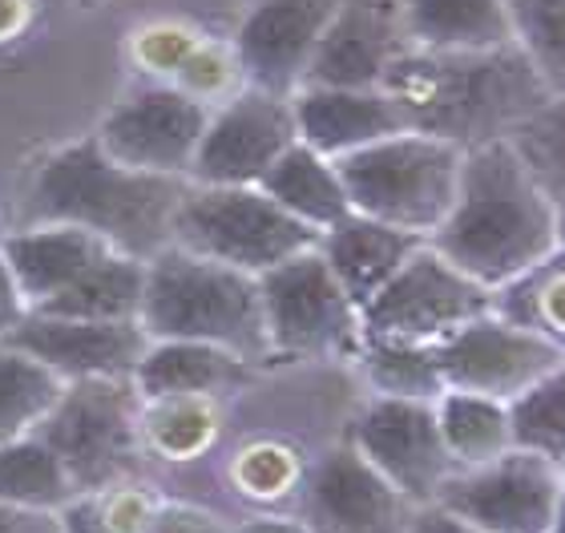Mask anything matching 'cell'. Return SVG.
Listing matches in <instances>:
<instances>
[{
  "mask_svg": "<svg viewBox=\"0 0 565 533\" xmlns=\"http://www.w3.org/2000/svg\"><path fill=\"white\" fill-rule=\"evenodd\" d=\"M0 250H4L12 275H17V284H21L29 311L49 303L53 296H61L102 255H109V247L97 235L65 223H33L29 231L4 235L0 238Z\"/></svg>",
  "mask_w": 565,
  "mask_h": 533,
  "instance_id": "cell-21",
  "label": "cell"
},
{
  "mask_svg": "<svg viewBox=\"0 0 565 533\" xmlns=\"http://www.w3.org/2000/svg\"><path fill=\"white\" fill-rule=\"evenodd\" d=\"M509 425H513V445L565 465V355L533 388L509 401Z\"/></svg>",
  "mask_w": 565,
  "mask_h": 533,
  "instance_id": "cell-30",
  "label": "cell"
},
{
  "mask_svg": "<svg viewBox=\"0 0 565 533\" xmlns=\"http://www.w3.org/2000/svg\"><path fill=\"white\" fill-rule=\"evenodd\" d=\"M428 238L396 231L388 223H376L367 214H343L340 223L328 226L319 235V255L328 259L331 275L352 296L355 308H364L404 263L413 259V250L424 247Z\"/></svg>",
  "mask_w": 565,
  "mask_h": 533,
  "instance_id": "cell-20",
  "label": "cell"
},
{
  "mask_svg": "<svg viewBox=\"0 0 565 533\" xmlns=\"http://www.w3.org/2000/svg\"><path fill=\"white\" fill-rule=\"evenodd\" d=\"M199 41H202L199 33H186V29H178V24H158V29L138 33V41H134V57H138L150 73H170V77H174L178 65L186 61V53L199 45Z\"/></svg>",
  "mask_w": 565,
  "mask_h": 533,
  "instance_id": "cell-36",
  "label": "cell"
},
{
  "mask_svg": "<svg viewBox=\"0 0 565 533\" xmlns=\"http://www.w3.org/2000/svg\"><path fill=\"white\" fill-rule=\"evenodd\" d=\"M243 360L214 344L194 340H150L134 367V388L141 401H170V396H211L235 384Z\"/></svg>",
  "mask_w": 565,
  "mask_h": 533,
  "instance_id": "cell-23",
  "label": "cell"
},
{
  "mask_svg": "<svg viewBox=\"0 0 565 533\" xmlns=\"http://www.w3.org/2000/svg\"><path fill=\"white\" fill-rule=\"evenodd\" d=\"M367 384L376 396H401V401H436L445 392V376L436 364L433 344H392V340H367L364 352Z\"/></svg>",
  "mask_w": 565,
  "mask_h": 533,
  "instance_id": "cell-29",
  "label": "cell"
},
{
  "mask_svg": "<svg viewBox=\"0 0 565 533\" xmlns=\"http://www.w3.org/2000/svg\"><path fill=\"white\" fill-rule=\"evenodd\" d=\"M141 291H146V263L134 259V255L109 250L82 279H73L61 296H53L49 303H41L33 311L65 316V320H102V323L138 320Z\"/></svg>",
  "mask_w": 565,
  "mask_h": 533,
  "instance_id": "cell-25",
  "label": "cell"
},
{
  "mask_svg": "<svg viewBox=\"0 0 565 533\" xmlns=\"http://www.w3.org/2000/svg\"><path fill=\"white\" fill-rule=\"evenodd\" d=\"M428 243L497 296L557 259V202L513 138H489L465 150L452 211Z\"/></svg>",
  "mask_w": 565,
  "mask_h": 533,
  "instance_id": "cell-1",
  "label": "cell"
},
{
  "mask_svg": "<svg viewBox=\"0 0 565 533\" xmlns=\"http://www.w3.org/2000/svg\"><path fill=\"white\" fill-rule=\"evenodd\" d=\"M158 416L166 425H153V440L174 457L199 452L206 437L214 433V416L206 408V396H170V401H153Z\"/></svg>",
  "mask_w": 565,
  "mask_h": 533,
  "instance_id": "cell-35",
  "label": "cell"
},
{
  "mask_svg": "<svg viewBox=\"0 0 565 533\" xmlns=\"http://www.w3.org/2000/svg\"><path fill=\"white\" fill-rule=\"evenodd\" d=\"M24 21H29V0H0V41L21 33Z\"/></svg>",
  "mask_w": 565,
  "mask_h": 533,
  "instance_id": "cell-42",
  "label": "cell"
},
{
  "mask_svg": "<svg viewBox=\"0 0 565 533\" xmlns=\"http://www.w3.org/2000/svg\"><path fill=\"white\" fill-rule=\"evenodd\" d=\"M493 303L497 296L489 287L452 267L433 243H424L360 308V320H364V340L440 344L469 320L493 311Z\"/></svg>",
  "mask_w": 565,
  "mask_h": 533,
  "instance_id": "cell-9",
  "label": "cell"
},
{
  "mask_svg": "<svg viewBox=\"0 0 565 533\" xmlns=\"http://www.w3.org/2000/svg\"><path fill=\"white\" fill-rule=\"evenodd\" d=\"M138 388L134 380H73L36 437L70 469L77 493H102L138 461Z\"/></svg>",
  "mask_w": 565,
  "mask_h": 533,
  "instance_id": "cell-8",
  "label": "cell"
},
{
  "mask_svg": "<svg viewBox=\"0 0 565 533\" xmlns=\"http://www.w3.org/2000/svg\"><path fill=\"white\" fill-rule=\"evenodd\" d=\"M170 85H178L182 94L199 97V102H206V106L214 109L218 102L238 94L247 82H243L235 49H218V45H211V41H199V45L186 53V61L178 65L174 82Z\"/></svg>",
  "mask_w": 565,
  "mask_h": 533,
  "instance_id": "cell-34",
  "label": "cell"
},
{
  "mask_svg": "<svg viewBox=\"0 0 565 533\" xmlns=\"http://www.w3.org/2000/svg\"><path fill=\"white\" fill-rule=\"evenodd\" d=\"M235 533H311L303 522H291V518H250Z\"/></svg>",
  "mask_w": 565,
  "mask_h": 533,
  "instance_id": "cell-43",
  "label": "cell"
},
{
  "mask_svg": "<svg viewBox=\"0 0 565 533\" xmlns=\"http://www.w3.org/2000/svg\"><path fill=\"white\" fill-rule=\"evenodd\" d=\"M65 380L29 352L0 340V445L36 433L61 401Z\"/></svg>",
  "mask_w": 565,
  "mask_h": 533,
  "instance_id": "cell-28",
  "label": "cell"
},
{
  "mask_svg": "<svg viewBox=\"0 0 565 533\" xmlns=\"http://www.w3.org/2000/svg\"><path fill=\"white\" fill-rule=\"evenodd\" d=\"M562 489L565 465L513 445L493 461L457 469L436 493V505L484 533H550Z\"/></svg>",
  "mask_w": 565,
  "mask_h": 533,
  "instance_id": "cell-10",
  "label": "cell"
},
{
  "mask_svg": "<svg viewBox=\"0 0 565 533\" xmlns=\"http://www.w3.org/2000/svg\"><path fill=\"white\" fill-rule=\"evenodd\" d=\"M408 41L401 24V0H340L319 36L303 85L335 89H380Z\"/></svg>",
  "mask_w": 565,
  "mask_h": 533,
  "instance_id": "cell-18",
  "label": "cell"
},
{
  "mask_svg": "<svg viewBox=\"0 0 565 533\" xmlns=\"http://www.w3.org/2000/svg\"><path fill=\"white\" fill-rule=\"evenodd\" d=\"M73 498L77 489L70 481V469L36 433L0 445V501L4 505L57 513Z\"/></svg>",
  "mask_w": 565,
  "mask_h": 533,
  "instance_id": "cell-27",
  "label": "cell"
},
{
  "mask_svg": "<svg viewBox=\"0 0 565 533\" xmlns=\"http://www.w3.org/2000/svg\"><path fill=\"white\" fill-rule=\"evenodd\" d=\"M352 445L413 505H433L448 477L457 473V461L448 457L436 425L433 401L376 396L355 416Z\"/></svg>",
  "mask_w": 565,
  "mask_h": 533,
  "instance_id": "cell-14",
  "label": "cell"
},
{
  "mask_svg": "<svg viewBox=\"0 0 565 533\" xmlns=\"http://www.w3.org/2000/svg\"><path fill=\"white\" fill-rule=\"evenodd\" d=\"M557 259H565V202L557 206Z\"/></svg>",
  "mask_w": 565,
  "mask_h": 533,
  "instance_id": "cell-44",
  "label": "cell"
},
{
  "mask_svg": "<svg viewBox=\"0 0 565 533\" xmlns=\"http://www.w3.org/2000/svg\"><path fill=\"white\" fill-rule=\"evenodd\" d=\"M24 316H29V303H24L21 284H17L9 259H4V250H0V340H4Z\"/></svg>",
  "mask_w": 565,
  "mask_h": 533,
  "instance_id": "cell-39",
  "label": "cell"
},
{
  "mask_svg": "<svg viewBox=\"0 0 565 533\" xmlns=\"http://www.w3.org/2000/svg\"><path fill=\"white\" fill-rule=\"evenodd\" d=\"M518 45L542 73L545 89L565 97V0H505Z\"/></svg>",
  "mask_w": 565,
  "mask_h": 533,
  "instance_id": "cell-31",
  "label": "cell"
},
{
  "mask_svg": "<svg viewBox=\"0 0 565 533\" xmlns=\"http://www.w3.org/2000/svg\"><path fill=\"white\" fill-rule=\"evenodd\" d=\"M57 518L65 533H126L106 510V498H97V493H77L70 505H61Z\"/></svg>",
  "mask_w": 565,
  "mask_h": 533,
  "instance_id": "cell-37",
  "label": "cell"
},
{
  "mask_svg": "<svg viewBox=\"0 0 565 533\" xmlns=\"http://www.w3.org/2000/svg\"><path fill=\"white\" fill-rule=\"evenodd\" d=\"M433 408L445 449L457 461V469H472V465L493 461V457L513 449V425H509L505 401L445 388L433 401Z\"/></svg>",
  "mask_w": 565,
  "mask_h": 533,
  "instance_id": "cell-26",
  "label": "cell"
},
{
  "mask_svg": "<svg viewBox=\"0 0 565 533\" xmlns=\"http://www.w3.org/2000/svg\"><path fill=\"white\" fill-rule=\"evenodd\" d=\"M138 323L150 340L214 344L243 364L271 355L259 279L182 247H166L146 263Z\"/></svg>",
  "mask_w": 565,
  "mask_h": 533,
  "instance_id": "cell-4",
  "label": "cell"
},
{
  "mask_svg": "<svg viewBox=\"0 0 565 533\" xmlns=\"http://www.w3.org/2000/svg\"><path fill=\"white\" fill-rule=\"evenodd\" d=\"M416 505L401 498L355 445L331 449L307 473L303 525L311 533H408Z\"/></svg>",
  "mask_w": 565,
  "mask_h": 533,
  "instance_id": "cell-16",
  "label": "cell"
},
{
  "mask_svg": "<svg viewBox=\"0 0 565 533\" xmlns=\"http://www.w3.org/2000/svg\"><path fill=\"white\" fill-rule=\"evenodd\" d=\"M408 533H484V530H477L472 522H465V518L448 513L445 505H436L433 501V505H416Z\"/></svg>",
  "mask_w": 565,
  "mask_h": 533,
  "instance_id": "cell-41",
  "label": "cell"
},
{
  "mask_svg": "<svg viewBox=\"0 0 565 533\" xmlns=\"http://www.w3.org/2000/svg\"><path fill=\"white\" fill-rule=\"evenodd\" d=\"M4 344L21 348L45 367H53L65 384L73 380H130L150 335L138 320H65V316H45L29 311Z\"/></svg>",
  "mask_w": 565,
  "mask_h": 533,
  "instance_id": "cell-17",
  "label": "cell"
},
{
  "mask_svg": "<svg viewBox=\"0 0 565 533\" xmlns=\"http://www.w3.org/2000/svg\"><path fill=\"white\" fill-rule=\"evenodd\" d=\"M141 533H231L214 513L194 510V505H158L146 518Z\"/></svg>",
  "mask_w": 565,
  "mask_h": 533,
  "instance_id": "cell-38",
  "label": "cell"
},
{
  "mask_svg": "<svg viewBox=\"0 0 565 533\" xmlns=\"http://www.w3.org/2000/svg\"><path fill=\"white\" fill-rule=\"evenodd\" d=\"M186 186V178L121 167L97 146V138H85L36 167L29 218L82 226L109 250L150 263L158 250L170 247L174 211Z\"/></svg>",
  "mask_w": 565,
  "mask_h": 533,
  "instance_id": "cell-3",
  "label": "cell"
},
{
  "mask_svg": "<svg viewBox=\"0 0 565 533\" xmlns=\"http://www.w3.org/2000/svg\"><path fill=\"white\" fill-rule=\"evenodd\" d=\"M295 142H299V134H295L291 97L243 85L238 94H231L211 109V121L202 130L199 154L190 162L186 182H199V186H259L263 174Z\"/></svg>",
  "mask_w": 565,
  "mask_h": 533,
  "instance_id": "cell-12",
  "label": "cell"
},
{
  "mask_svg": "<svg viewBox=\"0 0 565 533\" xmlns=\"http://www.w3.org/2000/svg\"><path fill=\"white\" fill-rule=\"evenodd\" d=\"M295 134L323 158H343L352 150L380 142L404 126V114L396 109L384 89H335V85H303L291 97Z\"/></svg>",
  "mask_w": 565,
  "mask_h": 533,
  "instance_id": "cell-19",
  "label": "cell"
},
{
  "mask_svg": "<svg viewBox=\"0 0 565 533\" xmlns=\"http://www.w3.org/2000/svg\"><path fill=\"white\" fill-rule=\"evenodd\" d=\"M206 121L211 106L182 94L178 85H141L109 109L94 138L121 167L186 178Z\"/></svg>",
  "mask_w": 565,
  "mask_h": 533,
  "instance_id": "cell-13",
  "label": "cell"
},
{
  "mask_svg": "<svg viewBox=\"0 0 565 533\" xmlns=\"http://www.w3.org/2000/svg\"><path fill=\"white\" fill-rule=\"evenodd\" d=\"M509 138L521 150V158L530 162L537 182L550 190V199L562 206L565 202V97H554L530 121H521Z\"/></svg>",
  "mask_w": 565,
  "mask_h": 533,
  "instance_id": "cell-33",
  "label": "cell"
},
{
  "mask_svg": "<svg viewBox=\"0 0 565 533\" xmlns=\"http://www.w3.org/2000/svg\"><path fill=\"white\" fill-rule=\"evenodd\" d=\"M513 287L530 291V296L497 291L493 308L501 311V316H509V320L530 323V328H537V332L554 335L557 344H565V259H550L545 267L530 271Z\"/></svg>",
  "mask_w": 565,
  "mask_h": 533,
  "instance_id": "cell-32",
  "label": "cell"
},
{
  "mask_svg": "<svg viewBox=\"0 0 565 533\" xmlns=\"http://www.w3.org/2000/svg\"><path fill=\"white\" fill-rule=\"evenodd\" d=\"M408 49L424 53H484L518 45L505 0H401Z\"/></svg>",
  "mask_w": 565,
  "mask_h": 533,
  "instance_id": "cell-22",
  "label": "cell"
},
{
  "mask_svg": "<svg viewBox=\"0 0 565 533\" xmlns=\"http://www.w3.org/2000/svg\"><path fill=\"white\" fill-rule=\"evenodd\" d=\"M340 0H255L235 33L243 82L267 94L295 97Z\"/></svg>",
  "mask_w": 565,
  "mask_h": 533,
  "instance_id": "cell-15",
  "label": "cell"
},
{
  "mask_svg": "<svg viewBox=\"0 0 565 533\" xmlns=\"http://www.w3.org/2000/svg\"><path fill=\"white\" fill-rule=\"evenodd\" d=\"M465 167V146L424 130H396L380 142L335 158L355 214L408 235L433 238L452 211Z\"/></svg>",
  "mask_w": 565,
  "mask_h": 533,
  "instance_id": "cell-5",
  "label": "cell"
},
{
  "mask_svg": "<svg viewBox=\"0 0 565 533\" xmlns=\"http://www.w3.org/2000/svg\"><path fill=\"white\" fill-rule=\"evenodd\" d=\"M380 89L396 102L408 130L436 134L465 150L489 138H509L521 121L554 102L521 45L484 53L404 49Z\"/></svg>",
  "mask_w": 565,
  "mask_h": 533,
  "instance_id": "cell-2",
  "label": "cell"
},
{
  "mask_svg": "<svg viewBox=\"0 0 565 533\" xmlns=\"http://www.w3.org/2000/svg\"><path fill=\"white\" fill-rule=\"evenodd\" d=\"M259 190L267 199H275L282 211L299 218L303 226L311 231H328L343 218V214H352V202H348V190H343V178L335 170V162L323 154H316L311 146L295 142L287 146L279 154L267 174H263Z\"/></svg>",
  "mask_w": 565,
  "mask_h": 533,
  "instance_id": "cell-24",
  "label": "cell"
},
{
  "mask_svg": "<svg viewBox=\"0 0 565 533\" xmlns=\"http://www.w3.org/2000/svg\"><path fill=\"white\" fill-rule=\"evenodd\" d=\"M259 296L271 352L303 360H360L367 344L364 320L319 247L299 250L263 271Z\"/></svg>",
  "mask_w": 565,
  "mask_h": 533,
  "instance_id": "cell-7",
  "label": "cell"
},
{
  "mask_svg": "<svg viewBox=\"0 0 565 533\" xmlns=\"http://www.w3.org/2000/svg\"><path fill=\"white\" fill-rule=\"evenodd\" d=\"M0 533H65L57 513L45 510H21L0 501Z\"/></svg>",
  "mask_w": 565,
  "mask_h": 533,
  "instance_id": "cell-40",
  "label": "cell"
},
{
  "mask_svg": "<svg viewBox=\"0 0 565 533\" xmlns=\"http://www.w3.org/2000/svg\"><path fill=\"white\" fill-rule=\"evenodd\" d=\"M550 533H565V489H562V498H557V513H554V525H550Z\"/></svg>",
  "mask_w": 565,
  "mask_h": 533,
  "instance_id": "cell-45",
  "label": "cell"
},
{
  "mask_svg": "<svg viewBox=\"0 0 565 533\" xmlns=\"http://www.w3.org/2000/svg\"><path fill=\"white\" fill-rule=\"evenodd\" d=\"M433 352L445 388L477 392V396L509 404L525 388H533L550 367L562 364L565 344L493 308L445 335L440 344H433Z\"/></svg>",
  "mask_w": 565,
  "mask_h": 533,
  "instance_id": "cell-11",
  "label": "cell"
},
{
  "mask_svg": "<svg viewBox=\"0 0 565 533\" xmlns=\"http://www.w3.org/2000/svg\"><path fill=\"white\" fill-rule=\"evenodd\" d=\"M170 247L223 263L259 279L299 250L319 247V231L303 226L259 186H199L190 182L174 211Z\"/></svg>",
  "mask_w": 565,
  "mask_h": 533,
  "instance_id": "cell-6",
  "label": "cell"
}]
</instances>
